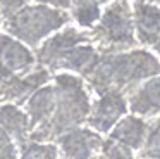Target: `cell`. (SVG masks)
Returning a JSON list of instances; mask_svg holds the SVG:
<instances>
[{
    "label": "cell",
    "mask_w": 160,
    "mask_h": 159,
    "mask_svg": "<svg viewBox=\"0 0 160 159\" xmlns=\"http://www.w3.org/2000/svg\"><path fill=\"white\" fill-rule=\"evenodd\" d=\"M102 54L93 43H81L78 47L71 48L57 64V71L62 73H72L81 78H86L95 68H97L98 61H100Z\"/></svg>",
    "instance_id": "cell-12"
},
{
    "label": "cell",
    "mask_w": 160,
    "mask_h": 159,
    "mask_svg": "<svg viewBox=\"0 0 160 159\" xmlns=\"http://www.w3.org/2000/svg\"><path fill=\"white\" fill-rule=\"evenodd\" d=\"M152 48H153V50H155V54H157V57H158V59H160V40H158V41H157V43H155V45H153V47H152Z\"/></svg>",
    "instance_id": "cell-23"
},
{
    "label": "cell",
    "mask_w": 160,
    "mask_h": 159,
    "mask_svg": "<svg viewBox=\"0 0 160 159\" xmlns=\"http://www.w3.org/2000/svg\"><path fill=\"white\" fill-rule=\"evenodd\" d=\"M35 2L42 3V5H48V7H53V9H60V10H67V12H69L78 0H35Z\"/></svg>",
    "instance_id": "cell-22"
},
{
    "label": "cell",
    "mask_w": 160,
    "mask_h": 159,
    "mask_svg": "<svg viewBox=\"0 0 160 159\" xmlns=\"http://www.w3.org/2000/svg\"><path fill=\"white\" fill-rule=\"evenodd\" d=\"M26 5H29V0H0V12L4 16V21Z\"/></svg>",
    "instance_id": "cell-21"
},
{
    "label": "cell",
    "mask_w": 160,
    "mask_h": 159,
    "mask_svg": "<svg viewBox=\"0 0 160 159\" xmlns=\"http://www.w3.org/2000/svg\"><path fill=\"white\" fill-rule=\"evenodd\" d=\"M55 104H57V93H55V86L52 85H43L42 88H38L24 104V111L29 118V126L31 131L35 128L42 126L43 123L52 118L53 111H55Z\"/></svg>",
    "instance_id": "cell-13"
},
{
    "label": "cell",
    "mask_w": 160,
    "mask_h": 159,
    "mask_svg": "<svg viewBox=\"0 0 160 159\" xmlns=\"http://www.w3.org/2000/svg\"><path fill=\"white\" fill-rule=\"evenodd\" d=\"M59 147L53 142H33L29 140L19 154V159H59Z\"/></svg>",
    "instance_id": "cell-17"
},
{
    "label": "cell",
    "mask_w": 160,
    "mask_h": 159,
    "mask_svg": "<svg viewBox=\"0 0 160 159\" xmlns=\"http://www.w3.org/2000/svg\"><path fill=\"white\" fill-rule=\"evenodd\" d=\"M139 157L160 159V114L150 121L146 140L139 149Z\"/></svg>",
    "instance_id": "cell-18"
},
{
    "label": "cell",
    "mask_w": 160,
    "mask_h": 159,
    "mask_svg": "<svg viewBox=\"0 0 160 159\" xmlns=\"http://www.w3.org/2000/svg\"><path fill=\"white\" fill-rule=\"evenodd\" d=\"M110 2H114V0H100V3H102V5H103V3H107V5H108Z\"/></svg>",
    "instance_id": "cell-25"
},
{
    "label": "cell",
    "mask_w": 160,
    "mask_h": 159,
    "mask_svg": "<svg viewBox=\"0 0 160 159\" xmlns=\"http://www.w3.org/2000/svg\"><path fill=\"white\" fill-rule=\"evenodd\" d=\"M19 154L21 151L14 138L0 126V159H19Z\"/></svg>",
    "instance_id": "cell-20"
},
{
    "label": "cell",
    "mask_w": 160,
    "mask_h": 159,
    "mask_svg": "<svg viewBox=\"0 0 160 159\" xmlns=\"http://www.w3.org/2000/svg\"><path fill=\"white\" fill-rule=\"evenodd\" d=\"M160 76V59L146 48L102 54L97 68L84 78L88 90L97 95L122 92L128 95L141 81Z\"/></svg>",
    "instance_id": "cell-1"
},
{
    "label": "cell",
    "mask_w": 160,
    "mask_h": 159,
    "mask_svg": "<svg viewBox=\"0 0 160 159\" xmlns=\"http://www.w3.org/2000/svg\"><path fill=\"white\" fill-rule=\"evenodd\" d=\"M71 16L67 10L53 9L42 3H29L2 24L4 31L26 43L29 48H38L48 36L67 26Z\"/></svg>",
    "instance_id": "cell-3"
},
{
    "label": "cell",
    "mask_w": 160,
    "mask_h": 159,
    "mask_svg": "<svg viewBox=\"0 0 160 159\" xmlns=\"http://www.w3.org/2000/svg\"><path fill=\"white\" fill-rule=\"evenodd\" d=\"M138 159H146V157H138Z\"/></svg>",
    "instance_id": "cell-27"
},
{
    "label": "cell",
    "mask_w": 160,
    "mask_h": 159,
    "mask_svg": "<svg viewBox=\"0 0 160 159\" xmlns=\"http://www.w3.org/2000/svg\"><path fill=\"white\" fill-rule=\"evenodd\" d=\"M102 12L103 9H102L100 0H78L69 10V16L79 28L90 31L100 21Z\"/></svg>",
    "instance_id": "cell-16"
},
{
    "label": "cell",
    "mask_w": 160,
    "mask_h": 159,
    "mask_svg": "<svg viewBox=\"0 0 160 159\" xmlns=\"http://www.w3.org/2000/svg\"><path fill=\"white\" fill-rule=\"evenodd\" d=\"M57 104L52 118L29 133L33 142H55L62 133L86 123L91 111V99L84 78L72 73L53 76Z\"/></svg>",
    "instance_id": "cell-2"
},
{
    "label": "cell",
    "mask_w": 160,
    "mask_h": 159,
    "mask_svg": "<svg viewBox=\"0 0 160 159\" xmlns=\"http://www.w3.org/2000/svg\"><path fill=\"white\" fill-rule=\"evenodd\" d=\"M132 17L138 43L152 48L160 40V7L132 0Z\"/></svg>",
    "instance_id": "cell-10"
},
{
    "label": "cell",
    "mask_w": 160,
    "mask_h": 159,
    "mask_svg": "<svg viewBox=\"0 0 160 159\" xmlns=\"http://www.w3.org/2000/svg\"><path fill=\"white\" fill-rule=\"evenodd\" d=\"M128 107L134 116L153 118L160 114V76L141 81L128 93Z\"/></svg>",
    "instance_id": "cell-11"
},
{
    "label": "cell",
    "mask_w": 160,
    "mask_h": 159,
    "mask_svg": "<svg viewBox=\"0 0 160 159\" xmlns=\"http://www.w3.org/2000/svg\"><path fill=\"white\" fill-rule=\"evenodd\" d=\"M148 126H150V121H146L145 118L128 114L112 128V131L108 133V138L128 145L132 151H139L146 140Z\"/></svg>",
    "instance_id": "cell-14"
},
{
    "label": "cell",
    "mask_w": 160,
    "mask_h": 159,
    "mask_svg": "<svg viewBox=\"0 0 160 159\" xmlns=\"http://www.w3.org/2000/svg\"><path fill=\"white\" fill-rule=\"evenodd\" d=\"M2 24H4V16H2V12H0V28H2Z\"/></svg>",
    "instance_id": "cell-26"
},
{
    "label": "cell",
    "mask_w": 160,
    "mask_h": 159,
    "mask_svg": "<svg viewBox=\"0 0 160 159\" xmlns=\"http://www.w3.org/2000/svg\"><path fill=\"white\" fill-rule=\"evenodd\" d=\"M141 2H148V3H153V5L160 7V0H141Z\"/></svg>",
    "instance_id": "cell-24"
},
{
    "label": "cell",
    "mask_w": 160,
    "mask_h": 159,
    "mask_svg": "<svg viewBox=\"0 0 160 159\" xmlns=\"http://www.w3.org/2000/svg\"><path fill=\"white\" fill-rule=\"evenodd\" d=\"M0 126L4 128L18 144L19 151L24 149V145L29 142V118L24 109L14 104H0Z\"/></svg>",
    "instance_id": "cell-15"
},
{
    "label": "cell",
    "mask_w": 160,
    "mask_h": 159,
    "mask_svg": "<svg viewBox=\"0 0 160 159\" xmlns=\"http://www.w3.org/2000/svg\"><path fill=\"white\" fill-rule=\"evenodd\" d=\"M53 144H57L59 151L67 159H93L102 151L103 138L90 126H78L62 133Z\"/></svg>",
    "instance_id": "cell-9"
},
{
    "label": "cell",
    "mask_w": 160,
    "mask_h": 159,
    "mask_svg": "<svg viewBox=\"0 0 160 159\" xmlns=\"http://www.w3.org/2000/svg\"><path fill=\"white\" fill-rule=\"evenodd\" d=\"M100 154L105 159H134V151L132 149H129L128 145L121 144L117 140H112V138L103 140Z\"/></svg>",
    "instance_id": "cell-19"
},
{
    "label": "cell",
    "mask_w": 160,
    "mask_h": 159,
    "mask_svg": "<svg viewBox=\"0 0 160 159\" xmlns=\"http://www.w3.org/2000/svg\"><path fill=\"white\" fill-rule=\"evenodd\" d=\"M59 159H67V157H59Z\"/></svg>",
    "instance_id": "cell-28"
},
{
    "label": "cell",
    "mask_w": 160,
    "mask_h": 159,
    "mask_svg": "<svg viewBox=\"0 0 160 159\" xmlns=\"http://www.w3.org/2000/svg\"><path fill=\"white\" fill-rule=\"evenodd\" d=\"M90 36L100 54L124 52L138 47L131 0H114L108 3L97 26L90 30Z\"/></svg>",
    "instance_id": "cell-4"
},
{
    "label": "cell",
    "mask_w": 160,
    "mask_h": 159,
    "mask_svg": "<svg viewBox=\"0 0 160 159\" xmlns=\"http://www.w3.org/2000/svg\"><path fill=\"white\" fill-rule=\"evenodd\" d=\"M52 73L47 68L36 66L33 71L19 76L0 80V104H14V106H24L26 100L33 95L38 88L50 83Z\"/></svg>",
    "instance_id": "cell-7"
},
{
    "label": "cell",
    "mask_w": 160,
    "mask_h": 159,
    "mask_svg": "<svg viewBox=\"0 0 160 159\" xmlns=\"http://www.w3.org/2000/svg\"><path fill=\"white\" fill-rule=\"evenodd\" d=\"M81 43H91L90 31H81L74 26H66L60 31L48 36L38 48L35 50L36 62L42 68H47L50 73H55L57 64L60 59L71 50Z\"/></svg>",
    "instance_id": "cell-5"
},
{
    "label": "cell",
    "mask_w": 160,
    "mask_h": 159,
    "mask_svg": "<svg viewBox=\"0 0 160 159\" xmlns=\"http://www.w3.org/2000/svg\"><path fill=\"white\" fill-rule=\"evenodd\" d=\"M128 95L122 92H105L91 102L86 124L98 133H110L112 128L128 114Z\"/></svg>",
    "instance_id": "cell-6"
},
{
    "label": "cell",
    "mask_w": 160,
    "mask_h": 159,
    "mask_svg": "<svg viewBox=\"0 0 160 159\" xmlns=\"http://www.w3.org/2000/svg\"><path fill=\"white\" fill-rule=\"evenodd\" d=\"M38 66L36 54L26 43L7 33H0V80L19 76Z\"/></svg>",
    "instance_id": "cell-8"
}]
</instances>
